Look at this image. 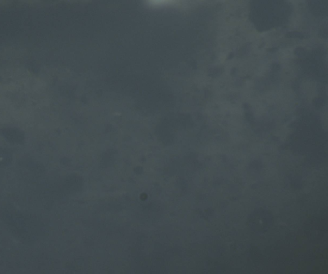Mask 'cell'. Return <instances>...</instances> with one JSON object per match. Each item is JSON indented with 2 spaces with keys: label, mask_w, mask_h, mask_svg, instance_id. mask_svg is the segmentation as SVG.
<instances>
[{
  "label": "cell",
  "mask_w": 328,
  "mask_h": 274,
  "mask_svg": "<svg viewBox=\"0 0 328 274\" xmlns=\"http://www.w3.org/2000/svg\"><path fill=\"white\" fill-rule=\"evenodd\" d=\"M11 161V157L9 153L4 150H0V167H5L9 165Z\"/></svg>",
  "instance_id": "7a4b0ae2"
},
{
  "label": "cell",
  "mask_w": 328,
  "mask_h": 274,
  "mask_svg": "<svg viewBox=\"0 0 328 274\" xmlns=\"http://www.w3.org/2000/svg\"><path fill=\"white\" fill-rule=\"evenodd\" d=\"M154 1H157V2H163L164 1H166V0H154Z\"/></svg>",
  "instance_id": "3957f363"
},
{
  "label": "cell",
  "mask_w": 328,
  "mask_h": 274,
  "mask_svg": "<svg viewBox=\"0 0 328 274\" xmlns=\"http://www.w3.org/2000/svg\"><path fill=\"white\" fill-rule=\"evenodd\" d=\"M10 131H8L5 133V137L10 141H14L15 143H21L24 139L23 135H21V132L16 131L15 129H11Z\"/></svg>",
  "instance_id": "6da1fadb"
}]
</instances>
